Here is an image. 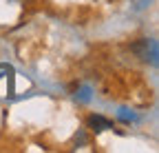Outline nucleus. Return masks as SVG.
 I'll return each instance as SVG.
<instances>
[{
    "label": "nucleus",
    "mask_w": 159,
    "mask_h": 153,
    "mask_svg": "<svg viewBox=\"0 0 159 153\" xmlns=\"http://www.w3.org/2000/svg\"><path fill=\"white\" fill-rule=\"evenodd\" d=\"M16 82V71L11 65H0V95H11Z\"/></svg>",
    "instance_id": "nucleus-1"
},
{
    "label": "nucleus",
    "mask_w": 159,
    "mask_h": 153,
    "mask_svg": "<svg viewBox=\"0 0 159 153\" xmlns=\"http://www.w3.org/2000/svg\"><path fill=\"white\" fill-rule=\"evenodd\" d=\"M89 127H91L93 131H106V129L113 127V122L106 120V118H102V116H91V118H89Z\"/></svg>",
    "instance_id": "nucleus-2"
}]
</instances>
